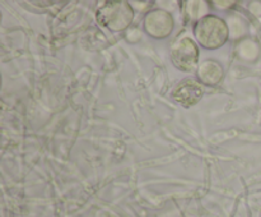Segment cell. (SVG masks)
<instances>
[{"mask_svg":"<svg viewBox=\"0 0 261 217\" xmlns=\"http://www.w3.org/2000/svg\"><path fill=\"white\" fill-rule=\"evenodd\" d=\"M194 35L203 47L216 50L228 41L229 30L224 19L209 14L195 23Z\"/></svg>","mask_w":261,"mask_h":217,"instance_id":"obj_1","label":"cell"},{"mask_svg":"<svg viewBox=\"0 0 261 217\" xmlns=\"http://www.w3.org/2000/svg\"><path fill=\"white\" fill-rule=\"evenodd\" d=\"M134 19V10L126 2H106L97 9V20L111 31H122Z\"/></svg>","mask_w":261,"mask_h":217,"instance_id":"obj_2","label":"cell"},{"mask_svg":"<svg viewBox=\"0 0 261 217\" xmlns=\"http://www.w3.org/2000/svg\"><path fill=\"white\" fill-rule=\"evenodd\" d=\"M173 65L182 71H193L198 65L199 49L191 37H180L171 49Z\"/></svg>","mask_w":261,"mask_h":217,"instance_id":"obj_3","label":"cell"},{"mask_svg":"<svg viewBox=\"0 0 261 217\" xmlns=\"http://www.w3.org/2000/svg\"><path fill=\"white\" fill-rule=\"evenodd\" d=\"M175 26L172 15L163 9H153L145 15L144 30L153 38H166L171 35Z\"/></svg>","mask_w":261,"mask_h":217,"instance_id":"obj_4","label":"cell"},{"mask_svg":"<svg viewBox=\"0 0 261 217\" xmlns=\"http://www.w3.org/2000/svg\"><path fill=\"white\" fill-rule=\"evenodd\" d=\"M204 94L203 87L195 81H184L173 91L172 97L176 102L185 107H190L198 104Z\"/></svg>","mask_w":261,"mask_h":217,"instance_id":"obj_5","label":"cell"},{"mask_svg":"<svg viewBox=\"0 0 261 217\" xmlns=\"http://www.w3.org/2000/svg\"><path fill=\"white\" fill-rule=\"evenodd\" d=\"M198 78L206 86H217L223 79L224 71L221 64L216 60H205L198 66Z\"/></svg>","mask_w":261,"mask_h":217,"instance_id":"obj_6","label":"cell"},{"mask_svg":"<svg viewBox=\"0 0 261 217\" xmlns=\"http://www.w3.org/2000/svg\"><path fill=\"white\" fill-rule=\"evenodd\" d=\"M191 7H185L186 12H188L189 18H194V19H201L203 18V13L208 9L206 3L204 2H189Z\"/></svg>","mask_w":261,"mask_h":217,"instance_id":"obj_7","label":"cell"}]
</instances>
